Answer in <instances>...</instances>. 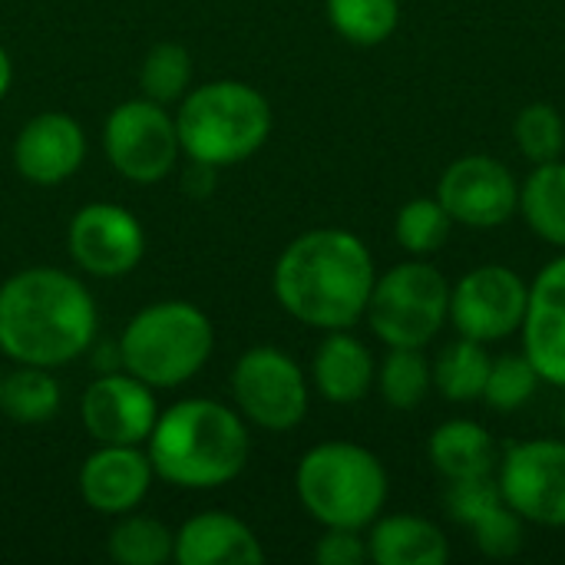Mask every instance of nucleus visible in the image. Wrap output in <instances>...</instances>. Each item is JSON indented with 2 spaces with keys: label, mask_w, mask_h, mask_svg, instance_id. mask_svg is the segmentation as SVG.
Masks as SVG:
<instances>
[{
  "label": "nucleus",
  "mask_w": 565,
  "mask_h": 565,
  "mask_svg": "<svg viewBox=\"0 0 565 565\" xmlns=\"http://www.w3.org/2000/svg\"><path fill=\"white\" fill-rule=\"evenodd\" d=\"M103 146L113 169L129 182H159L175 169L179 132L175 119L166 116L156 99H129L116 106L103 129Z\"/></svg>",
  "instance_id": "obj_8"
},
{
  "label": "nucleus",
  "mask_w": 565,
  "mask_h": 565,
  "mask_svg": "<svg viewBox=\"0 0 565 565\" xmlns=\"http://www.w3.org/2000/svg\"><path fill=\"white\" fill-rule=\"evenodd\" d=\"M10 79H13V66H10L7 50L0 46V99H3V96H7V89H10Z\"/></svg>",
  "instance_id": "obj_36"
},
{
  "label": "nucleus",
  "mask_w": 565,
  "mask_h": 565,
  "mask_svg": "<svg viewBox=\"0 0 565 565\" xmlns=\"http://www.w3.org/2000/svg\"><path fill=\"white\" fill-rule=\"evenodd\" d=\"M503 503L523 520L550 530L565 526V440H526L500 460Z\"/></svg>",
  "instance_id": "obj_10"
},
{
  "label": "nucleus",
  "mask_w": 565,
  "mask_h": 565,
  "mask_svg": "<svg viewBox=\"0 0 565 565\" xmlns=\"http://www.w3.org/2000/svg\"><path fill=\"white\" fill-rule=\"evenodd\" d=\"M500 503H503V493H500V483L493 480V473L490 477H470V480H450L447 513L457 523L473 526L483 513H490Z\"/></svg>",
  "instance_id": "obj_33"
},
{
  "label": "nucleus",
  "mask_w": 565,
  "mask_h": 565,
  "mask_svg": "<svg viewBox=\"0 0 565 565\" xmlns=\"http://www.w3.org/2000/svg\"><path fill=\"white\" fill-rule=\"evenodd\" d=\"M374 381L387 407L417 411L434 387V364L424 358V348H391Z\"/></svg>",
  "instance_id": "obj_24"
},
{
  "label": "nucleus",
  "mask_w": 565,
  "mask_h": 565,
  "mask_svg": "<svg viewBox=\"0 0 565 565\" xmlns=\"http://www.w3.org/2000/svg\"><path fill=\"white\" fill-rule=\"evenodd\" d=\"M311 374L321 397L331 404H358L377 377L371 351L354 334H348V328L328 331L315 354Z\"/></svg>",
  "instance_id": "obj_20"
},
{
  "label": "nucleus",
  "mask_w": 565,
  "mask_h": 565,
  "mask_svg": "<svg viewBox=\"0 0 565 565\" xmlns=\"http://www.w3.org/2000/svg\"><path fill=\"white\" fill-rule=\"evenodd\" d=\"M450 225H454V218L447 215L440 199H411L397 212L394 235L404 252H411L414 258H427V255L440 252V245L450 235Z\"/></svg>",
  "instance_id": "obj_28"
},
{
  "label": "nucleus",
  "mask_w": 565,
  "mask_h": 565,
  "mask_svg": "<svg viewBox=\"0 0 565 565\" xmlns=\"http://www.w3.org/2000/svg\"><path fill=\"white\" fill-rule=\"evenodd\" d=\"M172 559L179 565H255L265 559V550L238 516L202 513L175 533Z\"/></svg>",
  "instance_id": "obj_18"
},
{
  "label": "nucleus",
  "mask_w": 565,
  "mask_h": 565,
  "mask_svg": "<svg viewBox=\"0 0 565 565\" xmlns=\"http://www.w3.org/2000/svg\"><path fill=\"white\" fill-rule=\"evenodd\" d=\"M182 189L195 199L209 195L215 189V166H205V162H192L182 175Z\"/></svg>",
  "instance_id": "obj_35"
},
{
  "label": "nucleus",
  "mask_w": 565,
  "mask_h": 565,
  "mask_svg": "<svg viewBox=\"0 0 565 565\" xmlns=\"http://www.w3.org/2000/svg\"><path fill=\"white\" fill-rule=\"evenodd\" d=\"M530 285L507 265H480L450 288V321L460 338L493 344L523 328Z\"/></svg>",
  "instance_id": "obj_11"
},
{
  "label": "nucleus",
  "mask_w": 565,
  "mask_h": 565,
  "mask_svg": "<svg viewBox=\"0 0 565 565\" xmlns=\"http://www.w3.org/2000/svg\"><path fill=\"white\" fill-rule=\"evenodd\" d=\"M215 348L212 321L189 301L142 308L119 338L122 367L149 387H179L195 377Z\"/></svg>",
  "instance_id": "obj_6"
},
{
  "label": "nucleus",
  "mask_w": 565,
  "mask_h": 565,
  "mask_svg": "<svg viewBox=\"0 0 565 565\" xmlns=\"http://www.w3.org/2000/svg\"><path fill=\"white\" fill-rule=\"evenodd\" d=\"M520 331L523 354L540 377L553 387H565V255L553 258L530 285Z\"/></svg>",
  "instance_id": "obj_15"
},
{
  "label": "nucleus",
  "mask_w": 565,
  "mask_h": 565,
  "mask_svg": "<svg viewBox=\"0 0 565 565\" xmlns=\"http://www.w3.org/2000/svg\"><path fill=\"white\" fill-rule=\"evenodd\" d=\"M232 394L248 420L265 430H291L308 414V381L278 348H252L232 371Z\"/></svg>",
  "instance_id": "obj_9"
},
{
  "label": "nucleus",
  "mask_w": 565,
  "mask_h": 565,
  "mask_svg": "<svg viewBox=\"0 0 565 565\" xmlns=\"http://www.w3.org/2000/svg\"><path fill=\"white\" fill-rule=\"evenodd\" d=\"M66 245L73 262L96 278H119L132 271L146 252V235L139 218L109 202H93L79 209L70 222Z\"/></svg>",
  "instance_id": "obj_13"
},
{
  "label": "nucleus",
  "mask_w": 565,
  "mask_h": 565,
  "mask_svg": "<svg viewBox=\"0 0 565 565\" xmlns=\"http://www.w3.org/2000/svg\"><path fill=\"white\" fill-rule=\"evenodd\" d=\"M175 536L149 516H126L109 533V556L119 565H162L172 559Z\"/></svg>",
  "instance_id": "obj_27"
},
{
  "label": "nucleus",
  "mask_w": 565,
  "mask_h": 565,
  "mask_svg": "<svg viewBox=\"0 0 565 565\" xmlns=\"http://www.w3.org/2000/svg\"><path fill=\"white\" fill-rule=\"evenodd\" d=\"M0 411L17 424H43L60 411V387L46 367L23 364L0 381Z\"/></svg>",
  "instance_id": "obj_25"
},
{
  "label": "nucleus",
  "mask_w": 565,
  "mask_h": 565,
  "mask_svg": "<svg viewBox=\"0 0 565 565\" xmlns=\"http://www.w3.org/2000/svg\"><path fill=\"white\" fill-rule=\"evenodd\" d=\"M315 559L321 565H361L367 559V543L361 540V530L328 526L315 546Z\"/></svg>",
  "instance_id": "obj_34"
},
{
  "label": "nucleus",
  "mask_w": 565,
  "mask_h": 565,
  "mask_svg": "<svg viewBox=\"0 0 565 565\" xmlns=\"http://www.w3.org/2000/svg\"><path fill=\"white\" fill-rule=\"evenodd\" d=\"M377 281L367 245L344 228L298 235L275 265V298L301 324L344 331L367 311Z\"/></svg>",
  "instance_id": "obj_1"
},
{
  "label": "nucleus",
  "mask_w": 565,
  "mask_h": 565,
  "mask_svg": "<svg viewBox=\"0 0 565 565\" xmlns=\"http://www.w3.org/2000/svg\"><path fill=\"white\" fill-rule=\"evenodd\" d=\"M192 76V60L185 53V46L179 43H156L146 60H142V73H139V86L146 93V99L156 103H172L185 93Z\"/></svg>",
  "instance_id": "obj_31"
},
{
  "label": "nucleus",
  "mask_w": 565,
  "mask_h": 565,
  "mask_svg": "<svg viewBox=\"0 0 565 565\" xmlns=\"http://www.w3.org/2000/svg\"><path fill=\"white\" fill-rule=\"evenodd\" d=\"M0 381H3V377H0Z\"/></svg>",
  "instance_id": "obj_38"
},
{
  "label": "nucleus",
  "mask_w": 565,
  "mask_h": 565,
  "mask_svg": "<svg viewBox=\"0 0 565 565\" xmlns=\"http://www.w3.org/2000/svg\"><path fill=\"white\" fill-rule=\"evenodd\" d=\"M96 334V305L86 285L60 268H26L0 285V351L17 364L60 367L79 358Z\"/></svg>",
  "instance_id": "obj_2"
},
{
  "label": "nucleus",
  "mask_w": 565,
  "mask_h": 565,
  "mask_svg": "<svg viewBox=\"0 0 565 565\" xmlns=\"http://www.w3.org/2000/svg\"><path fill=\"white\" fill-rule=\"evenodd\" d=\"M470 530L477 536V550L490 559H510L523 550V520L507 503L483 513Z\"/></svg>",
  "instance_id": "obj_32"
},
{
  "label": "nucleus",
  "mask_w": 565,
  "mask_h": 565,
  "mask_svg": "<svg viewBox=\"0 0 565 565\" xmlns=\"http://www.w3.org/2000/svg\"><path fill=\"white\" fill-rule=\"evenodd\" d=\"M367 321L387 348H427L450 318V285L427 262H404L371 288Z\"/></svg>",
  "instance_id": "obj_7"
},
{
  "label": "nucleus",
  "mask_w": 565,
  "mask_h": 565,
  "mask_svg": "<svg viewBox=\"0 0 565 565\" xmlns=\"http://www.w3.org/2000/svg\"><path fill=\"white\" fill-rule=\"evenodd\" d=\"M513 136L520 152L530 162H553L559 159L565 149V122L563 113L550 103H530L526 109H520L516 122H513Z\"/></svg>",
  "instance_id": "obj_30"
},
{
  "label": "nucleus",
  "mask_w": 565,
  "mask_h": 565,
  "mask_svg": "<svg viewBox=\"0 0 565 565\" xmlns=\"http://www.w3.org/2000/svg\"><path fill=\"white\" fill-rule=\"evenodd\" d=\"M563 424H565V411H563Z\"/></svg>",
  "instance_id": "obj_37"
},
{
  "label": "nucleus",
  "mask_w": 565,
  "mask_h": 565,
  "mask_svg": "<svg viewBox=\"0 0 565 565\" xmlns=\"http://www.w3.org/2000/svg\"><path fill=\"white\" fill-rule=\"evenodd\" d=\"M430 463L447 480L490 477L497 470V444L477 420H447L430 434Z\"/></svg>",
  "instance_id": "obj_21"
},
{
  "label": "nucleus",
  "mask_w": 565,
  "mask_h": 565,
  "mask_svg": "<svg viewBox=\"0 0 565 565\" xmlns=\"http://www.w3.org/2000/svg\"><path fill=\"white\" fill-rule=\"evenodd\" d=\"M83 156H86V136L79 122L66 113L33 116L13 142L17 172L36 185H56L70 179L79 169Z\"/></svg>",
  "instance_id": "obj_16"
},
{
  "label": "nucleus",
  "mask_w": 565,
  "mask_h": 565,
  "mask_svg": "<svg viewBox=\"0 0 565 565\" xmlns=\"http://www.w3.org/2000/svg\"><path fill=\"white\" fill-rule=\"evenodd\" d=\"M152 483L149 454H139L136 444H103L86 457L79 470V493L96 513H129L142 503Z\"/></svg>",
  "instance_id": "obj_17"
},
{
  "label": "nucleus",
  "mask_w": 565,
  "mask_h": 565,
  "mask_svg": "<svg viewBox=\"0 0 565 565\" xmlns=\"http://www.w3.org/2000/svg\"><path fill=\"white\" fill-rule=\"evenodd\" d=\"M248 447V430L232 407L192 397L156 417L149 434V463L152 473L172 487L212 490L245 470Z\"/></svg>",
  "instance_id": "obj_3"
},
{
  "label": "nucleus",
  "mask_w": 565,
  "mask_h": 565,
  "mask_svg": "<svg viewBox=\"0 0 565 565\" xmlns=\"http://www.w3.org/2000/svg\"><path fill=\"white\" fill-rule=\"evenodd\" d=\"M490 364L493 358L487 354V344L460 338L457 344H450L437 364H434V387L454 401V404H467V401H480L487 377H490Z\"/></svg>",
  "instance_id": "obj_23"
},
{
  "label": "nucleus",
  "mask_w": 565,
  "mask_h": 565,
  "mask_svg": "<svg viewBox=\"0 0 565 565\" xmlns=\"http://www.w3.org/2000/svg\"><path fill=\"white\" fill-rule=\"evenodd\" d=\"M520 212L526 225L550 245L565 248V162H540L520 185Z\"/></svg>",
  "instance_id": "obj_22"
},
{
  "label": "nucleus",
  "mask_w": 565,
  "mask_h": 565,
  "mask_svg": "<svg viewBox=\"0 0 565 565\" xmlns=\"http://www.w3.org/2000/svg\"><path fill=\"white\" fill-rule=\"evenodd\" d=\"M301 507L328 530H364L387 503V470L361 444L331 440L311 447L295 473Z\"/></svg>",
  "instance_id": "obj_4"
},
{
  "label": "nucleus",
  "mask_w": 565,
  "mask_h": 565,
  "mask_svg": "<svg viewBox=\"0 0 565 565\" xmlns=\"http://www.w3.org/2000/svg\"><path fill=\"white\" fill-rule=\"evenodd\" d=\"M179 146L192 162L232 166L255 156L271 132L268 99L238 79H218L192 89L175 116Z\"/></svg>",
  "instance_id": "obj_5"
},
{
  "label": "nucleus",
  "mask_w": 565,
  "mask_h": 565,
  "mask_svg": "<svg viewBox=\"0 0 565 565\" xmlns=\"http://www.w3.org/2000/svg\"><path fill=\"white\" fill-rule=\"evenodd\" d=\"M437 199L467 228H500L520 209V185L500 159L463 156L444 169Z\"/></svg>",
  "instance_id": "obj_12"
},
{
  "label": "nucleus",
  "mask_w": 565,
  "mask_h": 565,
  "mask_svg": "<svg viewBox=\"0 0 565 565\" xmlns=\"http://www.w3.org/2000/svg\"><path fill=\"white\" fill-rule=\"evenodd\" d=\"M540 371L533 367V361L526 354H503L490 364V377L483 387V401L497 411V414H513L520 407H526L536 397L540 387Z\"/></svg>",
  "instance_id": "obj_29"
},
{
  "label": "nucleus",
  "mask_w": 565,
  "mask_h": 565,
  "mask_svg": "<svg viewBox=\"0 0 565 565\" xmlns=\"http://www.w3.org/2000/svg\"><path fill=\"white\" fill-rule=\"evenodd\" d=\"M83 427L99 444H142L156 427L152 387L132 374H103L83 394Z\"/></svg>",
  "instance_id": "obj_14"
},
{
  "label": "nucleus",
  "mask_w": 565,
  "mask_h": 565,
  "mask_svg": "<svg viewBox=\"0 0 565 565\" xmlns=\"http://www.w3.org/2000/svg\"><path fill=\"white\" fill-rule=\"evenodd\" d=\"M331 26L354 46L384 43L401 20L397 0H328Z\"/></svg>",
  "instance_id": "obj_26"
},
{
  "label": "nucleus",
  "mask_w": 565,
  "mask_h": 565,
  "mask_svg": "<svg viewBox=\"0 0 565 565\" xmlns=\"http://www.w3.org/2000/svg\"><path fill=\"white\" fill-rule=\"evenodd\" d=\"M367 559L377 565H444L450 559V543L437 523L397 513L374 520L367 536Z\"/></svg>",
  "instance_id": "obj_19"
}]
</instances>
